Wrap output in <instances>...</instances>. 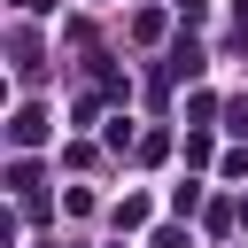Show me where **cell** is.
<instances>
[{
    "label": "cell",
    "mask_w": 248,
    "mask_h": 248,
    "mask_svg": "<svg viewBox=\"0 0 248 248\" xmlns=\"http://www.w3.org/2000/svg\"><path fill=\"white\" fill-rule=\"evenodd\" d=\"M8 140H16V147H39V140H46V108H16Z\"/></svg>",
    "instance_id": "cell-1"
},
{
    "label": "cell",
    "mask_w": 248,
    "mask_h": 248,
    "mask_svg": "<svg viewBox=\"0 0 248 248\" xmlns=\"http://www.w3.org/2000/svg\"><path fill=\"white\" fill-rule=\"evenodd\" d=\"M240 225H248V202H240Z\"/></svg>",
    "instance_id": "cell-2"
}]
</instances>
